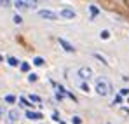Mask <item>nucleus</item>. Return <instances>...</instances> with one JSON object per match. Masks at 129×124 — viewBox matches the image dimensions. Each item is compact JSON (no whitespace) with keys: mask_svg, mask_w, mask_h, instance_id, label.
<instances>
[{"mask_svg":"<svg viewBox=\"0 0 129 124\" xmlns=\"http://www.w3.org/2000/svg\"><path fill=\"white\" fill-rule=\"evenodd\" d=\"M14 23H16V24H19V23H23L21 16H14Z\"/></svg>","mask_w":129,"mask_h":124,"instance_id":"obj_23","label":"nucleus"},{"mask_svg":"<svg viewBox=\"0 0 129 124\" xmlns=\"http://www.w3.org/2000/svg\"><path fill=\"white\" fill-rule=\"evenodd\" d=\"M9 119H11V121H18V119H19V110H16V108L9 110Z\"/></svg>","mask_w":129,"mask_h":124,"instance_id":"obj_8","label":"nucleus"},{"mask_svg":"<svg viewBox=\"0 0 129 124\" xmlns=\"http://www.w3.org/2000/svg\"><path fill=\"white\" fill-rule=\"evenodd\" d=\"M80 122H82V119H80L79 115H75V117H73V124H80Z\"/></svg>","mask_w":129,"mask_h":124,"instance_id":"obj_22","label":"nucleus"},{"mask_svg":"<svg viewBox=\"0 0 129 124\" xmlns=\"http://www.w3.org/2000/svg\"><path fill=\"white\" fill-rule=\"evenodd\" d=\"M2 115H4V108L0 107V117H2Z\"/></svg>","mask_w":129,"mask_h":124,"instance_id":"obj_25","label":"nucleus"},{"mask_svg":"<svg viewBox=\"0 0 129 124\" xmlns=\"http://www.w3.org/2000/svg\"><path fill=\"white\" fill-rule=\"evenodd\" d=\"M0 61H4V56H0Z\"/></svg>","mask_w":129,"mask_h":124,"instance_id":"obj_26","label":"nucleus"},{"mask_svg":"<svg viewBox=\"0 0 129 124\" xmlns=\"http://www.w3.org/2000/svg\"><path fill=\"white\" fill-rule=\"evenodd\" d=\"M122 114H124V115H129V110L127 108H122Z\"/></svg>","mask_w":129,"mask_h":124,"instance_id":"obj_24","label":"nucleus"},{"mask_svg":"<svg viewBox=\"0 0 129 124\" xmlns=\"http://www.w3.org/2000/svg\"><path fill=\"white\" fill-rule=\"evenodd\" d=\"M30 100H31V102H40V96H37V94H31V96H30Z\"/></svg>","mask_w":129,"mask_h":124,"instance_id":"obj_19","label":"nucleus"},{"mask_svg":"<svg viewBox=\"0 0 129 124\" xmlns=\"http://www.w3.org/2000/svg\"><path fill=\"white\" fill-rule=\"evenodd\" d=\"M7 63H9L11 66H18V65H19V61H18L14 56H9V58H7Z\"/></svg>","mask_w":129,"mask_h":124,"instance_id":"obj_9","label":"nucleus"},{"mask_svg":"<svg viewBox=\"0 0 129 124\" xmlns=\"http://www.w3.org/2000/svg\"><path fill=\"white\" fill-rule=\"evenodd\" d=\"M59 16H61V18H66V19H73V18H75V12H73L72 9H63V11L59 12Z\"/></svg>","mask_w":129,"mask_h":124,"instance_id":"obj_5","label":"nucleus"},{"mask_svg":"<svg viewBox=\"0 0 129 124\" xmlns=\"http://www.w3.org/2000/svg\"><path fill=\"white\" fill-rule=\"evenodd\" d=\"M37 79H39V77H37V73H30V75H28V81H30V82H35Z\"/></svg>","mask_w":129,"mask_h":124,"instance_id":"obj_16","label":"nucleus"},{"mask_svg":"<svg viewBox=\"0 0 129 124\" xmlns=\"http://www.w3.org/2000/svg\"><path fill=\"white\" fill-rule=\"evenodd\" d=\"M89 11H91L92 16H98V12H100V9H98L96 5H89Z\"/></svg>","mask_w":129,"mask_h":124,"instance_id":"obj_10","label":"nucleus"},{"mask_svg":"<svg viewBox=\"0 0 129 124\" xmlns=\"http://www.w3.org/2000/svg\"><path fill=\"white\" fill-rule=\"evenodd\" d=\"M127 94H129V89H126V87L120 89V96H127Z\"/></svg>","mask_w":129,"mask_h":124,"instance_id":"obj_21","label":"nucleus"},{"mask_svg":"<svg viewBox=\"0 0 129 124\" xmlns=\"http://www.w3.org/2000/svg\"><path fill=\"white\" fill-rule=\"evenodd\" d=\"M115 103H122V96H115L113 98V105Z\"/></svg>","mask_w":129,"mask_h":124,"instance_id":"obj_20","label":"nucleus"},{"mask_svg":"<svg viewBox=\"0 0 129 124\" xmlns=\"http://www.w3.org/2000/svg\"><path fill=\"white\" fill-rule=\"evenodd\" d=\"M33 65H37V66H42V65H44V58H39V56H37V58L33 60Z\"/></svg>","mask_w":129,"mask_h":124,"instance_id":"obj_13","label":"nucleus"},{"mask_svg":"<svg viewBox=\"0 0 129 124\" xmlns=\"http://www.w3.org/2000/svg\"><path fill=\"white\" fill-rule=\"evenodd\" d=\"M39 16L44 18V19H49V21H54L58 18V14L56 12H52V11H47V9H42V11H39Z\"/></svg>","mask_w":129,"mask_h":124,"instance_id":"obj_3","label":"nucleus"},{"mask_svg":"<svg viewBox=\"0 0 129 124\" xmlns=\"http://www.w3.org/2000/svg\"><path fill=\"white\" fill-rule=\"evenodd\" d=\"M79 77H80L82 81H89V79L92 77V70H91L89 66H82V68H79Z\"/></svg>","mask_w":129,"mask_h":124,"instance_id":"obj_2","label":"nucleus"},{"mask_svg":"<svg viewBox=\"0 0 129 124\" xmlns=\"http://www.w3.org/2000/svg\"><path fill=\"white\" fill-rule=\"evenodd\" d=\"M80 89H82L84 93H89V86H87L86 82H80Z\"/></svg>","mask_w":129,"mask_h":124,"instance_id":"obj_17","label":"nucleus"},{"mask_svg":"<svg viewBox=\"0 0 129 124\" xmlns=\"http://www.w3.org/2000/svg\"><path fill=\"white\" fill-rule=\"evenodd\" d=\"M19 103H21L23 107H28V108H30V107H33V105L30 103V102H28V100H24V98H23V96H21V98H19Z\"/></svg>","mask_w":129,"mask_h":124,"instance_id":"obj_11","label":"nucleus"},{"mask_svg":"<svg viewBox=\"0 0 129 124\" xmlns=\"http://www.w3.org/2000/svg\"><path fill=\"white\" fill-rule=\"evenodd\" d=\"M59 44H61V47H63L64 51H68V53H73V51H75V47H73L72 44H68L64 39H59Z\"/></svg>","mask_w":129,"mask_h":124,"instance_id":"obj_7","label":"nucleus"},{"mask_svg":"<svg viewBox=\"0 0 129 124\" xmlns=\"http://www.w3.org/2000/svg\"><path fill=\"white\" fill-rule=\"evenodd\" d=\"M14 5L18 7V9H28V7H35V2H23V0H16L14 2Z\"/></svg>","mask_w":129,"mask_h":124,"instance_id":"obj_4","label":"nucleus"},{"mask_svg":"<svg viewBox=\"0 0 129 124\" xmlns=\"http://www.w3.org/2000/svg\"><path fill=\"white\" fill-rule=\"evenodd\" d=\"M5 102H7V103H14V102H16V96H12V94H7V96H5Z\"/></svg>","mask_w":129,"mask_h":124,"instance_id":"obj_12","label":"nucleus"},{"mask_svg":"<svg viewBox=\"0 0 129 124\" xmlns=\"http://www.w3.org/2000/svg\"><path fill=\"white\" fill-rule=\"evenodd\" d=\"M21 70L23 72H28V70H30V65H28V63H21Z\"/></svg>","mask_w":129,"mask_h":124,"instance_id":"obj_18","label":"nucleus"},{"mask_svg":"<svg viewBox=\"0 0 129 124\" xmlns=\"http://www.w3.org/2000/svg\"><path fill=\"white\" fill-rule=\"evenodd\" d=\"M94 58H98V60H100V61L103 63V65H108V63H107V60H105V58H103V56H101V54H98V53H96V54H94Z\"/></svg>","mask_w":129,"mask_h":124,"instance_id":"obj_15","label":"nucleus"},{"mask_svg":"<svg viewBox=\"0 0 129 124\" xmlns=\"http://www.w3.org/2000/svg\"><path fill=\"white\" fill-rule=\"evenodd\" d=\"M110 91H112V87H110L108 81H105V79H98L96 81V93L100 96H107Z\"/></svg>","mask_w":129,"mask_h":124,"instance_id":"obj_1","label":"nucleus"},{"mask_svg":"<svg viewBox=\"0 0 129 124\" xmlns=\"http://www.w3.org/2000/svg\"><path fill=\"white\" fill-rule=\"evenodd\" d=\"M26 117L31 119V121H40V119H42V114H40V112H31V110H28V112H26Z\"/></svg>","mask_w":129,"mask_h":124,"instance_id":"obj_6","label":"nucleus"},{"mask_svg":"<svg viewBox=\"0 0 129 124\" xmlns=\"http://www.w3.org/2000/svg\"><path fill=\"white\" fill-rule=\"evenodd\" d=\"M100 35H101V39H103V40H107L108 37H110V32H108V30H103Z\"/></svg>","mask_w":129,"mask_h":124,"instance_id":"obj_14","label":"nucleus"}]
</instances>
